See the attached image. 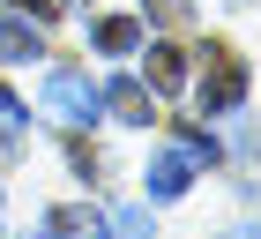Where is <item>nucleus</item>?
<instances>
[{
  "label": "nucleus",
  "instance_id": "nucleus-1",
  "mask_svg": "<svg viewBox=\"0 0 261 239\" xmlns=\"http://www.w3.org/2000/svg\"><path fill=\"white\" fill-rule=\"evenodd\" d=\"M45 112L67 119V127L97 119V82L82 75V67H53V75H45Z\"/></svg>",
  "mask_w": 261,
  "mask_h": 239
},
{
  "label": "nucleus",
  "instance_id": "nucleus-2",
  "mask_svg": "<svg viewBox=\"0 0 261 239\" xmlns=\"http://www.w3.org/2000/svg\"><path fill=\"white\" fill-rule=\"evenodd\" d=\"M201 112H239L246 105V67H239V53H224V45H209V75H201Z\"/></svg>",
  "mask_w": 261,
  "mask_h": 239
},
{
  "label": "nucleus",
  "instance_id": "nucleus-3",
  "mask_svg": "<svg viewBox=\"0 0 261 239\" xmlns=\"http://www.w3.org/2000/svg\"><path fill=\"white\" fill-rule=\"evenodd\" d=\"M97 112L127 119V127H149V119H157V98H149L135 75H112V82H97Z\"/></svg>",
  "mask_w": 261,
  "mask_h": 239
},
{
  "label": "nucleus",
  "instance_id": "nucleus-4",
  "mask_svg": "<svg viewBox=\"0 0 261 239\" xmlns=\"http://www.w3.org/2000/svg\"><path fill=\"white\" fill-rule=\"evenodd\" d=\"M187 179H194V157H187V150H164V157L149 164V202H172V195H187Z\"/></svg>",
  "mask_w": 261,
  "mask_h": 239
},
{
  "label": "nucleus",
  "instance_id": "nucleus-5",
  "mask_svg": "<svg viewBox=\"0 0 261 239\" xmlns=\"http://www.w3.org/2000/svg\"><path fill=\"white\" fill-rule=\"evenodd\" d=\"M90 38H97V53L127 60V53H142V22H135V15H97V22H90Z\"/></svg>",
  "mask_w": 261,
  "mask_h": 239
},
{
  "label": "nucleus",
  "instance_id": "nucleus-6",
  "mask_svg": "<svg viewBox=\"0 0 261 239\" xmlns=\"http://www.w3.org/2000/svg\"><path fill=\"white\" fill-rule=\"evenodd\" d=\"M97 239H157V224H149L142 202H120V209H105V217H97Z\"/></svg>",
  "mask_w": 261,
  "mask_h": 239
},
{
  "label": "nucleus",
  "instance_id": "nucleus-7",
  "mask_svg": "<svg viewBox=\"0 0 261 239\" xmlns=\"http://www.w3.org/2000/svg\"><path fill=\"white\" fill-rule=\"evenodd\" d=\"M187 82V53L179 45H149V90H179Z\"/></svg>",
  "mask_w": 261,
  "mask_h": 239
},
{
  "label": "nucleus",
  "instance_id": "nucleus-8",
  "mask_svg": "<svg viewBox=\"0 0 261 239\" xmlns=\"http://www.w3.org/2000/svg\"><path fill=\"white\" fill-rule=\"evenodd\" d=\"M45 45H38V30H30V22L22 15H0V60H38Z\"/></svg>",
  "mask_w": 261,
  "mask_h": 239
},
{
  "label": "nucleus",
  "instance_id": "nucleus-9",
  "mask_svg": "<svg viewBox=\"0 0 261 239\" xmlns=\"http://www.w3.org/2000/svg\"><path fill=\"white\" fill-rule=\"evenodd\" d=\"M179 142H187V157H194V164H217V135H201V127H187Z\"/></svg>",
  "mask_w": 261,
  "mask_h": 239
},
{
  "label": "nucleus",
  "instance_id": "nucleus-10",
  "mask_svg": "<svg viewBox=\"0 0 261 239\" xmlns=\"http://www.w3.org/2000/svg\"><path fill=\"white\" fill-rule=\"evenodd\" d=\"M22 119H30V112H22V98L8 90V82H0V127H22Z\"/></svg>",
  "mask_w": 261,
  "mask_h": 239
},
{
  "label": "nucleus",
  "instance_id": "nucleus-11",
  "mask_svg": "<svg viewBox=\"0 0 261 239\" xmlns=\"http://www.w3.org/2000/svg\"><path fill=\"white\" fill-rule=\"evenodd\" d=\"M142 8H149L157 22H187V0H142Z\"/></svg>",
  "mask_w": 261,
  "mask_h": 239
},
{
  "label": "nucleus",
  "instance_id": "nucleus-12",
  "mask_svg": "<svg viewBox=\"0 0 261 239\" xmlns=\"http://www.w3.org/2000/svg\"><path fill=\"white\" fill-rule=\"evenodd\" d=\"M15 8H22V15H38V22H45V15H60V0H15Z\"/></svg>",
  "mask_w": 261,
  "mask_h": 239
},
{
  "label": "nucleus",
  "instance_id": "nucleus-13",
  "mask_svg": "<svg viewBox=\"0 0 261 239\" xmlns=\"http://www.w3.org/2000/svg\"><path fill=\"white\" fill-rule=\"evenodd\" d=\"M231 239H246V232H231Z\"/></svg>",
  "mask_w": 261,
  "mask_h": 239
},
{
  "label": "nucleus",
  "instance_id": "nucleus-14",
  "mask_svg": "<svg viewBox=\"0 0 261 239\" xmlns=\"http://www.w3.org/2000/svg\"><path fill=\"white\" fill-rule=\"evenodd\" d=\"M45 239H53V232H45Z\"/></svg>",
  "mask_w": 261,
  "mask_h": 239
}]
</instances>
